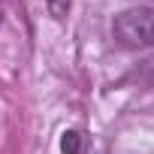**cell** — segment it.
Wrapping results in <instances>:
<instances>
[{"instance_id": "3", "label": "cell", "mask_w": 154, "mask_h": 154, "mask_svg": "<svg viewBox=\"0 0 154 154\" xmlns=\"http://www.w3.org/2000/svg\"><path fill=\"white\" fill-rule=\"evenodd\" d=\"M45 3H48V12H51L54 18H63V15L69 12V3H72V0H45Z\"/></svg>"}, {"instance_id": "2", "label": "cell", "mask_w": 154, "mask_h": 154, "mask_svg": "<svg viewBox=\"0 0 154 154\" xmlns=\"http://www.w3.org/2000/svg\"><path fill=\"white\" fill-rule=\"evenodd\" d=\"M60 151L63 154H100L97 142L85 130H63L60 136Z\"/></svg>"}, {"instance_id": "1", "label": "cell", "mask_w": 154, "mask_h": 154, "mask_svg": "<svg viewBox=\"0 0 154 154\" xmlns=\"http://www.w3.org/2000/svg\"><path fill=\"white\" fill-rule=\"evenodd\" d=\"M112 33L124 48H151L154 45V9H127L115 15Z\"/></svg>"}]
</instances>
